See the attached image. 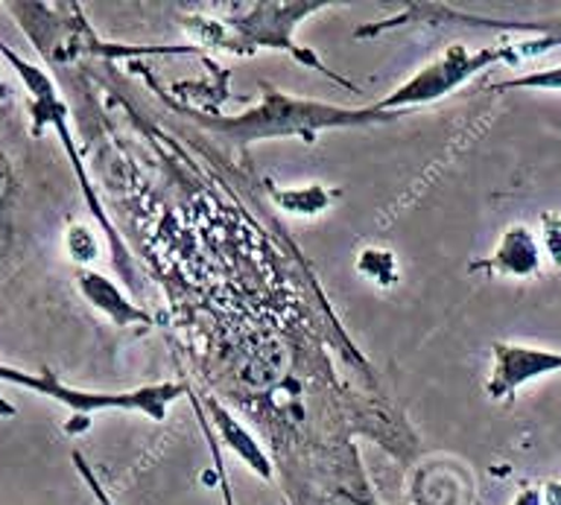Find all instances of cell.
<instances>
[{"label":"cell","mask_w":561,"mask_h":505,"mask_svg":"<svg viewBox=\"0 0 561 505\" xmlns=\"http://www.w3.org/2000/svg\"><path fill=\"white\" fill-rule=\"evenodd\" d=\"M0 380L3 383L21 386L26 392L42 394V398H50V401L68 406L70 412L77 415H94V412H140L147 415L149 421H167L170 415V406H173L179 398L191 394V389L184 383H149L138 386V389H126V392H88V389H77V386L61 383L56 375H30V371H21V368H12L7 363H0Z\"/></svg>","instance_id":"7a4b0ae2"},{"label":"cell","mask_w":561,"mask_h":505,"mask_svg":"<svg viewBox=\"0 0 561 505\" xmlns=\"http://www.w3.org/2000/svg\"><path fill=\"white\" fill-rule=\"evenodd\" d=\"M9 187H12V173H9L7 158H3V152H0V205L7 202Z\"/></svg>","instance_id":"9a60e30c"},{"label":"cell","mask_w":561,"mask_h":505,"mask_svg":"<svg viewBox=\"0 0 561 505\" xmlns=\"http://www.w3.org/2000/svg\"><path fill=\"white\" fill-rule=\"evenodd\" d=\"M561 371V354L547 348H526V345H494V368L489 377L491 398H508L538 377Z\"/></svg>","instance_id":"8992f818"},{"label":"cell","mask_w":561,"mask_h":505,"mask_svg":"<svg viewBox=\"0 0 561 505\" xmlns=\"http://www.w3.org/2000/svg\"><path fill=\"white\" fill-rule=\"evenodd\" d=\"M538 249H541V257H547L552 266H561V217L559 214H543L541 222H538Z\"/></svg>","instance_id":"7c38bea8"},{"label":"cell","mask_w":561,"mask_h":505,"mask_svg":"<svg viewBox=\"0 0 561 505\" xmlns=\"http://www.w3.org/2000/svg\"><path fill=\"white\" fill-rule=\"evenodd\" d=\"M77 464H79V471L85 473L88 485H91V491H94L96 497H100V503H103V505H112V500L105 497V494H103V489H100V482H96L94 477H91V471H88V468H85V462H82V459H79V456H77Z\"/></svg>","instance_id":"2e32d148"},{"label":"cell","mask_w":561,"mask_h":505,"mask_svg":"<svg viewBox=\"0 0 561 505\" xmlns=\"http://www.w3.org/2000/svg\"><path fill=\"white\" fill-rule=\"evenodd\" d=\"M278 205L287 214H319L328 205V196L319 184H307L305 191L301 187H289L278 196Z\"/></svg>","instance_id":"8fae6325"},{"label":"cell","mask_w":561,"mask_h":505,"mask_svg":"<svg viewBox=\"0 0 561 505\" xmlns=\"http://www.w3.org/2000/svg\"><path fill=\"white\" fill-rule=\"evenodd\" d=\"M386 120L383 112L375 105L368 108H342V105L319 103V100H301V96L284 94L275 88H266L257 105L237 117H210L202 120L208 129L226 135L234 144H254V140H278L301 138L316 144L319 131L324 129H348L363 123Z\"/></svg>","instance_id":"6da1fadb"},{"label":"cell","mask_w":561,"mask_h":505,"mask_svg":"<svg viewBox=\"0 0 561 505\" xmlns=\"http://www.w3.org/2000/svg\"><path fill=\"white\" fill-rule=\"evenodd\" d=\"M0 56H3V59L12 65V68H15V73L21 77V82H24L26 94H30V108H33L35 120L53 123V126H56V131H59V140L65 144V152H68L70 161H73V167H77L79 184H82V193H85L88 205H91V214L100 219V226L105 228V237H108V243H112L114 254H121V261L126 263V269H129V261H126V249H123L121 237L114 234L112 222L105 219L103 208H100V202H96L94 191H91V184H88L85 170H82V164H79L77 147H73V135L68 131V105H65V100H61L59 91H56V85H53V79L47 77V70L35 68V65H30V61L21 59V56H18V53L12 50L7 42H0Z\"/></svg>","instance_id":"5b68a950"},{"label":"cell","mask_w":561,"mask_h":505,"mask_svg":"<svg viewBox=\"0 0 561 505\" xmlns=\"http://www.w3.org/2000/svg\"><path fill=\"white\" fill-rule=\"evenodd\" d=\"M500 59H506L503 50H468L462 44H454L445 53H438L436 59H430L424 68L415 70L407 82L394 88L392 94L377 100L375 108L386 114L436 103L442 96L454 94L456 88H462L473 73H480Z\"/></svg>","instance_id":"3957f363"},{"label":"cell","mask_w":561,"mask_h":505,"mask_svg":"<svg viewBox=\"0 0 561 505\" xmlns=\"http://www.w3.org/2000/svg\"><path fill=\"white\" fill-rule=\"evenodd\" d=\"M7 96H9V88L3 85V79H0V100H7Z\"/></svg>","instance_id":"e0dca14e"},{"label":"cell","mask_w":561,"mask_h":505,"mask_svg":"<svg viewBox=\"0 0 561 505\" xmlns=\"http://www.w3.org/2000/svg\"><path fill=\"white\" fill-rule=\"evenodd\" d=\"M68 249H70V257H73V261H79V263L94 261L96 243H94V237H91V228L88 226L68 228Z\"/></svg>","instance_id":"5bb4252c"},{"label":"cell","mask_w":561,"mask_h":505,"mask_svg":"<svg viewBox=\"0 0 561 505\" xmlns=\"http://www.w3.org/2000/svg\"><path fill=\"white\" fill-rule=\"evenodd\" d=\"M357 272L380 287H389L392 280H398V261L386 249H366V252H359Z\"/></svg>","instance_id":"30bf717a"},{"label":"cell","mask_w":561,"mask_h":505,"mask_svg":"<svg viewBox=\"0 0 561 505\" xmlns=\"http://www.w3.org/2000/svg\"><path fill=\"white\" fill-rule=\"evenodd\" d=\"M491 269L503 272V275H515V278H529L533 272L541 266V249H538V237L526 226L506 228V234L500 237L497 249L489 261Z\"/></svg>","instance_id":"ba28073f"},{"label":"cell","mask_w":561,"mask_h":505,"mask_svg":"<svg viewBox=\"0 0 561 505\" xmlns=\"http://www.w3.org/2000/svg\"><path fill=\"white\" fill-rule=\"evenodd\" d=\"M79 292L85 296L91 307H96L100 313H105L117 328H129V324H149L147 310H140L138 305H131L129 298L123 296V289L108 280L105 275H96L91 269L79 272Z\"/></svg>","instance_id":"52a82bcc"},{"label":"cell","mask_w":561,"mask_h":505,"mask_svg":"<svg viewBox=\"0 0 561 505\" xmlns=\"http://www.w3.org/2000/svg\"><path fill=\"white\" fill-rule=\"evenodd\" d=\"M497 88H535V91H561V68L538 70V73L512 79V82H503V85H497Z\"/></svg>","instance_id":"4fadbf2b"},{"label":"cell","mask_w":561,"mask_h":505,"mask_svg":"<svg viewBox=\"0 0 561 505\" xmlns=\"http://www.w3.org/2000/svg\"><path fill=\"white\" fill-rule=\"evenodd\" d=\"M208 412H210V421H214V427H217V433L222 436V441H226L231 450H234V456L240 459V462H245V468L249 471H254L257 477H263V480H270L272 477V464L270 459H266V454L261 450V445L254 441V436L249 433V429L240 424V421L231 415V412L222 406V403L210 401L208 398Z\"/></svg>","instance_id":"9c48e42d"},{"label":"cell","mask_w":561,"mask_h":505,"mask_svg":"<svg viewBox=\"0 0 561 505\" xmlns=\"http://www.w3.org/2000/svg\"><path fill=\"white\" fill-rule=\"evenodd\" d=\"M319 9H324L322 3H316V7H310V3H263V7H249L243 9V18H234L231 24H226L231 35H226L222 44H228L226 50H257V47L287 50L293 59L307 65V68L328 73L331 79L351 88V82H345L333 70L324 68L313 53L301 50L293 42V30L298 26V21L310 15V12H319Z\"/></svg>","instance_id":"277c9868"}]
</instances>
